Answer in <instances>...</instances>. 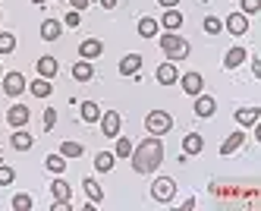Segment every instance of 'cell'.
Segmentation results:
<instances>
[{"label":"cell","instance_id":"1","mask_svg":"<svg viewBox=\"0 0 261 211\" xmlns=\"http://www.w3.org/2000/svg\"><path fill=\"white\" fill-rule=\"evenodd\" d=\"M129 158H133L136 174H151V170H158L161 161H164V145H161L158 136H151V139H145L139 148H133Z\"/></svg>","mask_w":261,"mask_h":211},{"label":"cell","instance_id":"2","mask_svg":"<svg viewBox=\"0 0 261 211\" xmlns=\"http://www.w3.org/2000/svg\"><path fill=\"white\" fill-rule=\"evenodd\" d=\"M161 48H164V54L170 57V60H182L186 54H189V44H186V38H179V35H164L161 38Z\"/></svg>","mask_w":261,"mask_h":211},{"label":"cell","instance_id":"3","mask_svg":"<svg viewBox=\"0 0 261 211\" xmlns=\"http://www.w3.org/2000/svg\"><path fill=\"white\" fill-rule=\"evenodd\" d=\"M145 126H148V132H151V136H164V132H170L173 120H170V113H167V110H151V113L145 117Z\"/></svg>","mask_w":261,"mask_h":211},{"label":"cell","instance_id":"4","mask_svg":"<svg viewBox=\"0 0 261 211\" xmlns=\"http://www.w3.org/2000/svg\"><path fill=\"white\" fill-rule=\"evenodd\" d=\"M173 193H176V183L170 180V177H161V180H154V186H151V199L154 202H161V205H167L173 199Z\"/></svg>","mask_w":261,"mask_h":211},{"label":"cell","instance_id":"5","mask_svg":"<svg viewBox=\"0 0 261 211\" xmlns=\"http://www.w3.org/2000/svg\"><path fill=\"white\" fill-rule=\"evenodd\" d=\"M4 91L10 95V98H19V95L25 91V76L22 73H7L4 76Z\"/></svg>","mask_w":261,"mask_h":211},{"label":"cell","instance_id":"6","mask_svg":"<svg viewBox=\"0 0 261 211\" xmlns=\"http://www.w3.org/2000/svg\"><path fill=\"white\" fill-rule=\"evenodd\" d=\"M223 29L233 32V35H246V32H249V19L242 16V13H230L227 22H223Z\"/></svg>","mask_w":261,"mask_h":211},{"label":"cell","instance_id":"7","mask_svg":"<svg viewBox=\"0 0 261 211\" xmlns=\"http://www.w3.org/2000/svg\"><path fill=\"white\" fill-rule=\"evenodd\" d=\"M7 120H10L13 129H22V126L29 123V107H25V104H13L10 113H7Z\"/></svg>","mask_w":261,"mask_h":211},{"label":"cell","instance_id":"8","mask_svg":"<svg viewBox=\"0 0 261 211\" xmlns=\"http://www.w3.org/2000/svg\"><path fill=\"white\" fill-rule=\"evenodd\" d=\"M101 120V129H104V136H120V113L117 110H107Z\"/></svg>","mask_w":261,"mask_h":211},{"label":"cell","instance_id":"9","mask_svg":"<svg viewBox=\"0 0 261 211\" xmlns=\"http://www.w3.org/2000/svg\"><path fill=\"white\" fill-rule=\"evenodd\" d=\"M139 69H142V57L139 54H126L120 60V73L123 76H139Z\"/></svg>","mask_w":261,"mask_h":211},{"label":"cell","instance_id":"10","mask_svg":"<svg viewBox=\"0 0 261 211\" xmlns=\"http://www.w3.org/2000/svg\"><path fill=\"white\" fill-rule=\"evenodd\" d=\"M179 82H182V91L186 95H201V85H204L201 82V73H186Z\"/></svg>","mask_w":261,"mask_h":211},{"label":"cell","instance_id":"11","mask_svg":"<svg viewBox=\"0 0 261 211\" xmlns=\"http://www.w3.org/2000/svg\"><path fill=\"white\" fill-rule=\"evenodd\" d=\"M101 51H104V44L98 41V38H85V41L79 44V54L85 57V60H91V57H101Z\"/></svg>","mask_w":261,"mask_h":211},{"label":"cell","instance_id":"12","mask_svg":"<svg viewBox=\"0 0 261 211\" xmlns=\"http://www.w3.org/2000/svg\"><path fill=\"white\" fill-rule=\"evenodd\" d=\"M176 79H179V73H176L173 63H161V66H158V82H161V85H173Z\"/></svg>","mask_w":261,"mask_h":211},{"label":"cell","instance_id":"13","mask_svg":"<svg viewBox=\"0 0 261 211\" xmlns=\"http://www.w3.org/2000/svg\"><path fill=\"white\" fill-rule=\"evenodd\" d=\"M57 69H60V63L54 60V57H41V60H38V76H41V79H54Z\"/></svg>","mask_w":261,"mask_h":211},{"label":"cell","instance_id":"14","mask_svg":"<svg viewBox=\"0 0 261 211\" xmlns=\"http://www.w3.org/2000/svg\"><path fill=\"white\" fill-rule=\"evenodd\" d=\"M161 26H164L167 32H176V29L182 26V13H179L176 7H173V10H167V13H164V19H161Z\"/></svg>","mask_w":261,"mask_h":211},{"label":"cell","instance_id":"15","mask_svg":"<svg viewBox=\"0 0 261 211\" xmlns=\"http://www.w3.org/2000/svg\"><path fill=\"white\" fill-rule=\"evenodd\" d=\"M258 117H261L258 107H242V110H236V123H242V126H255Z\"/></svg>","mask_w":261,"mask_h":211},{"label":"cell","instance_id":"16","mask_svg":"<svg viewBox=\"0 0 261 211\" xmlns=\"http://www.w3.org/2000/svg\"><path fill=\"white\" fill-rule=\"evenodd\" d=\"M214 110H217V101L214 98H204V95H198V98H195V113H198V117H211Z\"/></svg>","mask_w":261,"mask_h":211},{"label":"cell","instance_id":"17","mask_svg":"<svg viewBox=\"0 0 261 211\" xmlns=\"http://www.w3.org/2000/svg\"><path fill=\"white\" fill-rule=\"evenodd\" d=\"M41 38H44V41H57V38H60V22H57V19H44V22H41Z\"/></svg>","mask_w":261,"mask_h":211},{"label":"cell","instance_id":"18","mask_svg":"<svg viewBox=\"0 0 261 211\" xmlns=\"http://www.w3.org/2000/svg\"><path fill=\"white\" fill-rule=\"evenodd\" d=\"M182 148H186V155H198V151L204 148V139L198 136V132H189V136L182 139Z\"/></svg>","mask_w":261,"mask_h":211},{"label":"cell","instance_id":"19","mask_svg":"<svg viewBox=\"0 0 261 211\" xmlns=\"http://www.w3.org/2000/svg\"><path fill=\"white\" fill-rule=\"evenodd\" d=\"M242 60H246V51H242V48H230L227 57H223V66H227V69H236Z\"/></svg>","mask_w":261,"mask_h":211},{"label":"cell","instance_id":"20","mask_svg":"<svg viewBox=\"0 0 261 211\" xmlns=\"http://www.w3.org/2000/svg\"><path fill=\"white\" fill-rule=\"evenodd\" d=\"M82 189H85V196L95 202V205H101V202H104V189H101L95 180H85V183H82Z\"/></svg>","mask_w":261,"mask_h":211},{"label":"cell","instance_id":"21","mask_svg":"<svg viewBox=\"0 0 261 211\" xmlns=\"http://www.w3.org/2000/svg\"><path fill=\"white\" fill-rule=\"evenodd\" d=\"M32 142H35V139L29 136V132H22V129H16V136L10 139V145H13L16 151H29V148H32Z\"/></svg>","mask_w":261,"mask_h":211},{"label":"cell","instance_id":"22","mask_svg":"<svg viewBox=\"0 0 261 211\" xmlns=\"http://www.w3.org/2000/svg\"><path fill=\"white\" fill-rule=\"evenodd\" d=\"M242 142H246V136L242 132H233V136L223 142V148H220V155H233V151H239L242 148Z\"/></svg>","mask_w":261,"mask_h":211},{"label":"cell","instance_id":"23","mask_svg":"<svg viewBox=\"0 0 261 211\" xmlns=\"http://www.w3.org/2000/svg\"><path fill=\"white\" fill-rule=\"evenodd\" d=\"M114 164H117V155H110V151H101V155L95 158V167L101 170V174H107V170H114Z\"/></svg>","mask_w":261,"mask_h":211},{"label":"cell","instance_id":"24","mask_svg":"<svg viewBox=\"0 0 261 211\" xmlns=\"http://www.w3.org/2000/svg\"><path fill=\"white\" fill-rule=\"evenodd\" d=\"M50 193H54V199L69 202V183H66V180H54V183H50Z\"/></svg>","mask_w":261,"mask_h":211},{"label":"cell","instance_id":"25","mask_svg":"<svg viewBox=\"0 0 261 211\" xmlns=\"http://www.w3.org/2000/svg\"><path fill=\"white\" fill-rule=\"evenodd\" d=\"M29 91L35 95V98H47V95H50V79H35L29 85Z\"/></svg>","mask_w":261,"mask_h":211},{"label":"cell","instance_id":"26","mask_svg":"<svg viewBox=\"0 0 261 211\" xmlns=\"http://www.w3.org/2000/svg\"><path fill=\"white\" fill-rule=\"evenodd\" d=\"M44 167L50 170V174H63V170H66V158H63V155H47Z\"/></svg>","mask_w":261,"mask_h":211},{"label":"cell","instance_id":"27","mask_svg":"<svg viewBox=\"0 0 261 211\" xmlns=\"http://www.w3.org/2000/svg\"><path fill=\"white\" fill-rule=\"evenodd\" d=\"M91 76H95V69H91L88 63H76V66H72V79H76V82H88Z\"/></svg>","mask_w":261,"mask_h":211},{"label":"cell","instance_id":"28","mask_svg":"<svg viewBox=\"0 0 261 211\" xmlns=\"http://www.w3.org/2000/svg\"><path fill=\"white\" fill-rule=\"evenodd\" d=\"M98 117H101L98 104H95V101H85V104H82V120H85V123H95Z\"/></svg>","mask_w":261,"mask_h":211},{"label":"cell","instance_id":"29","mask_svg":"<svg viewBox=\"0 0 261 211\" xmlns=\"http://www.w3.org/2000/svg\"><path fill=\"white\" fill-rule=\"evenodd\" d=\"M82 151H85V148H82L79 142H63V145H60V155H63V158H82Z\"/></svg>","mask_w":261,"mask_h":211},{"label":"cell","instance_id":"30","mask_svg":"<svg viewBox=\"0 0 261 211\" xmlns=\"http://www.w3.org/2000/svg\"><path fill=\"white\" fill-rule=\"evenodd\" d=\"M139 35H142V38H154V35H158V22H154V19H148V16H145L142 22H139Z\"/></svg>","mask_w":261,"mask_h":211},{"label":"cell","instance_id":"31","mask_svg":"<svg viewBox=\"0 0 261 211\" xmlns=\"http://www.w3.org/2000/svg\"><path fill=\"white\" fill-rule=\"evenodd\" d=\"M13 208H16V211H32V208H35V202H32V196L19 193V196L13 199Z\"/></svg>","mask_w":261,"mask_h":211},{"label":"cell","instance_id":"32","mask_svg":"<svg viewBox=\"0 0 261 211\" xmlns=\"http://www.w3.org/2000/svg\"><path fill=\"white\" fill-rule=\"evenodd\" d=\"M13 51H16V38L10 32H4L0 35V54H13Z\"/></svg>","mask_w":261,"mask_h":211},{"label":"cell","instance_id":"33","mask_svg":"<svg viewBox=\"0 0 261 211\" xmlns=\"http://www.w3.org/2000/svg\"><path fill=\"white\" fill-rule=\"evenodd\" d=\"M114 155L117 158H129V155H133V142H129V139H117V151H114Z\"/></svg>","mask_w":261,"mask_h":211},{"label":"cell","instance_id":"34","mask_svg":"<svg viewBox=\"0 0 261 211\" xmlns=\"http://www.w3.org/2000/svg\"><path fill=\"white\" fill-rule=\"evenodd\" d=\"M220 29H223V22H220L217 16H208V19H204V32H208V35H217Z\"/></svg>","mask_w":261,"mask_h":211},{"label":"cell","instance_id":"35","mask_svg":"<svg viewBox=\"0 0 261 211\" xmlns=\"http://www.w3.org/2000/svg\"><path fill=\"white\" fill-rule=\"evenodd\" d=\"M16 180V174H13V167H7V164H0V186H10Z\"/></svg>","mask_w":261,"mask_h":211},{"label":"cell","instance_id":"36","mask_svg":"<svg viewBox=\"0 0 261 211\" xmlns=\"http://www.w3.org/2000/svg\"><path fill=\"white\" fill-rule=\"evenodd\" d=\"M54 126H57V110L47 107V110H44V129H54Z\"/></svg>","mask_w":261,"mask_h":211},{"label":"cell","instance_id":"37","mask_svg":"<svg viewBox=\"0 0 261 211\" xmlns=\"http://www.w3.org/2000/svg\"><path fill=\"white\" fill-rule=\"evenodd\" d=\"M261 10V0H242V13H258Z\"/></svg>","mask_w":261,"mask_h":211},{"label":"cell","instance_id":"38","mask_svg":"<svg viewBox=\"0 0 261 211\" xmlns=\"http://www.w3.org/2000/svg\"><path fill=\"white\" fill-rule=\"evenodd\" d=\"M63 22H66L69 29H76V26H79V10H72V13H69V16L63 19Z\"/></svg>","mask_w":261,"mask_h":211},{"label":"cell","instance_id":"39","mask_svg":"<svg viewBox=\"0 0 261 211\" xmlns=\"http://www.w3.org/2000/svg\"><path fill=\"white\" fill-rule=\"evenodd\" d=\"M69 4H72V7H76V10H85V7L91 4V0H69Z\"/></svg>","mask_w":261,"mask_h":211},{"label":"cell","instance_id":"40","mask_svg":"<svg viewBox=\"0 0 261 211\" xmlns=\"http://www.w3.org/2000/svg\"><path fill=\"white\" fill-rule=\"evenodd\" d=\"M158 4H161V7H167V10H173V7L179 4V0H158Z\"/></svg>","mask_w":261,"mask_h":211},{"label":"cell","instance_id":"41","mask_svg":"<svg viewBox=\"0 0 261 211\" xmlns=\"http://www.w3.org/2000/svg\"><path fill=\"white\" fill-rule=\"evenodd\" d=\"M252 69H255V76H258V79H261V60H258V57H255V60H252Z\"/></svg>","mask_w":261,"mask_h":211},{"label":"cell","instance_id":"42","mask_svg":"<svg viewBox=\"0 0 261 211\" xmlns=\"http://www.w3.org/2000/svg\"><path fill=\"white\" fill-rule=\"evenodd\" d=\"M101 7H104V10H114V7H117V0H101Z\"/></svg>","mask_w":261,"mask_h":211},{"label":"cell","instance_id":"43","mask_svg":"<svg viewBox=\"0 0 261 211\" xmlns=\"http://www.w3.org/2000/svg\"><path fill=\"white\" fill-rule=\"evenodd\" d=\"M32 4H35V7H44V4H47V0H32Z\"/></svg>","mask_w":261,"mask_h":211},{"label":"cell","instance_id":"44","mask_svg":"<svg viewBox=\"0 0 261 211\" xmlns=\"http://www.w3.org/2000/svg\"><path fill=\"white\" fill-rule=\"evenodd\" d=\"M0 76H4V69H0Z\"/></svg>","mask_w":261,"mask_h":211}]
</instances>
